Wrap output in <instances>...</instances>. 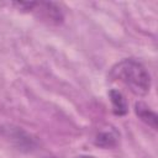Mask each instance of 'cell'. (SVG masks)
Instances as JSON below:
<instances>
[{
  "label": "cell",
  "instance_id": "1",
  "mask_svg": "<svg viewBox=\"0 0 158 158\" xmlns=\"http://www.w3.org/2000/svg\"><path fill=\"white\" fill-rule=\"evenodd\" d=\"M110 77L121 81L136 95H146L151 89V77L147 69L135 59H123L112 67Z\"/></svg>",
  "mask_w": 158,
  "mask_h": 158
},
{
  "label": "cell",
  "instance_id": "2",
  "mask_svg": "<svg viewBox=\"0 0 158 158\" xmlns=\"http://www.w3.org/2000/svg\"><path fill=\"white\" fill-rule=\"evenodd\" d=\"M40 12V15L48 20L49 22H54V23H59L63 20V14L60 11V9L53 4V2H37L36 6Z\"/></svg>",
  "mask_w": 158,
  "mask_h": 158
},
{
  "label": "cell",
  "instance_id": "3",
  "mask_svg": "<svg viewBox=\"0 0 158 158\" xmlns=\"http://www.w3.org/2000/svg\"><path fill=\"white\" fill-rule=\"evenodd\" d=\"M109 96H110V101H111V105H112L114 114H116L118 116L125 115L128 110V105H127V100L123 96V94L121 91L116 90V89H111L110 93H109Z\"/></svg>",
  "mask_w": 158,
  "mask_h": 158
},
{
  "label": "cell",
  "instance_id": "4",
  "mask_svg": "<svg viewBox=\"0 0 158 158\" xmlns=\"http://www.w3.org/2000/svg\"><path fill=\"white\" fill-rule=\"evenodd\" d=\"M135 110H136V114L137 116L144 121L147 125H149L152 128L157 130V115L143 102H137L136 106H135Z\"/></svg>",
  "mask_w": 158,
  "mask_h": 158
},
{
  "label": "cell",
  "instance_id": "5",
  "mask_svg": "<svg viewBox=\"0 0 158 158\" xmlns=\"http://www.w3.org/2000/svg\"><path fill=\"white\" fill-rule=\"evenodd\" d=\"M96 144H99L101 147H112L116 144V136L109 131L100 132L96 137Z\"/></svg>",
  "mask_w": 158,
  "mask_h": 158
},
{
  "label": "cell",
  "instance_id": "6",
  "mask_svg": "<svg viewBox=\"0 0 158 158\" xmlns=\"http://www.w3.org/2000/svg\"><path fill=\"white\" fill-rule=\"evenodd\" d=\"M77 158H95V157H93V156H79Z\"/></svg>",
  "mask_w": 158,
  "mask_h": 158
}]
</instances>
